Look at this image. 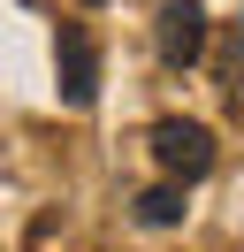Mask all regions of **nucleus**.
<instances>
[{
    "instance_id": "1",
    "label": "nucleus",
    "mask_w": 244,
    "mask_h": 252,
    "mask_svg": "<svg viewBox=\"0 0 244 252\" xmlns=\"http://www.w3.org/2000/svg\"><path fill=\"white\" fill-rule=\"evenodd\" d=\"M145 145H152V160H160L176 184H198V176L214 168V130L206 123H183V115H160V123L145 130Z\"/></svg>"
},
{
    "instance_id": "2",
    "label": "nucleus",
    "mask_w": 244,
    "mask_h": 252,
    "mask_svg": "<svg viewBox=\"0 0 244 252\" xmlns=\"http://www.w3.org/2000/svg\"><path fill=\"white\" fill-rule=\"evenodd\" d=\"M152 46L168 69L206 62V0H160V23H152Z\"/></svg>"
},
{
    "instance_id": "3",
    "label": "nucleus",
    "mask_w": 244,
    "mask_h": 252,
    "mask_svg": "<svg viewBox=\"0 0 244 252\" xmlns=\"http://www.w3.org/2000/svg\"><path fill=\"white\" fill-rule=\"evenodd\" d=\"M54 62H61V99H69V107H92V99H99V46H92L84 23H61Z\"/></svg>"
},
{
    "instance_id": "4",
    "label": "nucleus",
    "mask_w": 244,
    "mask_h": 252,
    "mask_svg": "<svg viewBox=\"0 0 244 252\" xmlns=\"http://www.w3.org/2000/svg\"><path fill=\"white\" fill-rule=\"evenodd\" d=\"M137 221H145V229H168V221H183V191H176V184L137 191Z\"/></svg>"
}]
</instances>
